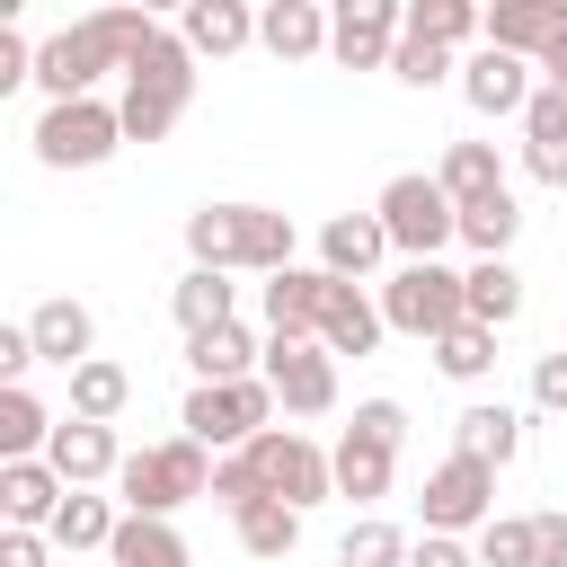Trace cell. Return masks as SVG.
I'll use <instances>...</instances> for the list:
<instances>
[{
	"mask_svg": "<svg viewBox=\"0 0 567 567\" xmlns=\"http://www.w3.org/2000/svg\"><path fill=\"white\" fill-rule=\"evenodd\" d=\"M532 89H540V62H523V53L478 44V53L461 62V106H470V115H523Z\"/></svg>",
	"mask_w": 567,
	"mask_h": 567,
	"instance_id": "obj_12",
	"label": "cell"
},
{
	"mask_svg": "<svg viewBox=\"0 0 567 567\" xmlns=\"http://www.w3.org/2000/svg\"><path fill=\"white\" fill-rule=\"evenodd\" d=\"M62 470L53 461H0V514H9V532H53V514H62Z\"/></svg>",
	"mask_w": 567,
	"mask_h": 567,
	"instance_id": "obj_15",
	"label": "cell"
},
{
	"mask_svg": "<svg viewBox=\"0 0 567 567\" xmlns=\"http://www.w3.org/2000/svg\"><path fill=\"white\" fill-rule=\"evenodd\" d=\"M434 186H443L452 204H487V195H505V159H496V142H452L443 168H434Z\"/></svg>",
	"mask_w": 567,
	"mask_h": 567,
	"instance_id": "obj_27",
	"label": "cell"
},
{
	"mask_svg": "<svg viewBox=\"0 0 567 567\" xmlns=\"http://www.w3.org/2000/svg\"><path fill=\"white\" fill-rule=\"evenodd\" d=\"M266 416H275V390H266V372L257 381H195L186 390V408H177V425L221 461V452H248L257 434H266Z\"/></svg>",
	"mask_w": 567,
	"mask_h": 567,
	"instance_id": "obj_5",
	"label": "cell"
},
{
	"mask_svg": "<svg viewBox=\"0 0 567 567\" xmlns=\"http://www.w3.org/2000/svg\"><path fill=\"white\" fill-rule=\"evenodd\" d=\"M44 532H0V567H44Z\"/></svg>",
	"mask_w": 567,
	"mask_h": 567,
	"instance_id": "obj_46",
	"label": "cell"
},
{
	"mask_svg": "<svg viewBox=\"0 0 567 567\" xmlns=\"http://www.w3.org/2000/svg\"><path fill=\"white\" fill-rule=\"evenodd\" d=\"M381 337H390L381 301H372L363 284H328V310H319V346H328V354H372Z\"/></svg>",
	"mask_w": 567,
	"mask_h": 567,
	"instance_id": "obj_19",
	"label": "cell"
},
{
	"mask_svg": "<svg viewBox=\"0 0 567 567\" xmlns=\"http://www.w3.org/2000/svg\"><path fill=\"white\" fill-rule=\"evenodd\" d=\"M558 35H567V0H496V9H487V44H496V53L540 62Z\"/></svg>",
	"mask_w": 567,
	"mask_h": 567,
	"instance_id": "obj_18",
	"label": "cell"
},
{
	"mask_svg": "<svg viewBox=\"0 0 567 567\" xmlns=\"http://www.w3.org/2000/svg\"><path fill=\"white\" fill-rule=\"evenodd\" d=\"M532 558L540 567H567V514H532Z\"/></svg>",
	"mask_w": 567,
	"mask_h": 567,
	"instance_id": "obj_45",
	"label": "cell"
},
{
	"mask_svg": "<svg viewBox=\"0 0 567 567\" xmlns=\"http://www.w3.org/2000/svg\"><path fill=\"white\" fill-rule=\"evenodd\" d=\"M168 310H177V328H186V337H213V328H230V319H239V284H230V275H213V266H186V275H177V292H168Z\"/></svg>",
	"mask_w": 567,
	"mask_h": 567,
	"instance_id": "obj_22",
	"label": "cell"
},
{
	"mask_svg": "<svg viewBox=\"0 0 567 567\" xmlns=\"http://www.w3.org/2000/svg\"><path fill=\"white\" fill-rule=\"evenodd\" d=\"M186 106H195V53H186L177 27H159V35L142 44V62L124 71V97H115L124 142H168Z\"/></svg>",
	"mask_w": 567,
	"mask_h": 567,
	"instance_id": "obj_2",
	"label": "cell"
},
{
	"mask_svg": "<svg viewBox=\"0 0 567 567\" xmlns=\"http://www.w3.org/2000/svg\"><path fill=\"white\" fill-rule=\"evenodd\" d=\"M532 408L567 416V346H558V354H532Z\"/></svg>",
	"mask_w": 567,
	"mask_h": 567,
	"instance_id": "obj_42",
	"label": "cell"
},
{
	"mask_svg": "<svg viewBox=\"0 0 567 567\" xmlns=\"http://www.w3.org/2000/svg\"><path fill=\"white\" fill-rule=\"evenodd\" d=\"M186 257L213 275H284L292 266V213L275 204H195L186 213Z\"/></svg>",
	"mask_w": 567,
	"mask_h": 567,
	"instance_id": "obj_1",
	"label": "cell"
},
{
	"mask_svg": "<svg viewBox=\"0 0 567 567\" xmlns=\"http://www.w3.org/2000/svg\"><path fill=\"white\" fill-rule=\"evenodd\" d=\"M381 257H390V230H381V213H337V221H319V266H328L337 284H363Z\"/></svg>",
	"mask_w": 567,
	"mask_h": 567,
	"instance_id": "obj_16",
	"label": "cell"
},
{
	"mask_svg": "<svg viewBox=\"0 0 567 567\" xmlns=\"http://www.w3.org/2000/svg\"><path fill=\"white\" fill-rule=\"evenodd\" d=\"M53 425H62V416H44L35 390H0V461H44Z\"/></svg>",
	"mask_w": 567,
	"mask_h": 567,
	"instance_id": "obj_31",
	"label": "cell"
},
{
	"mask_svg": "<svg viewBox=\"0 0 567 567\" xmlns=\"http://www.w3.org/2000/svg\"><path fill=\"white\" fill-rule=\"evenodd\" d=\"M257 44L275 62H310V53H328V9L319 0H266L257 9Z\"/></svg>",
	"mask_w": 567,
	"mask_h": 567,
	"instance_id": "obj_20",
	"label": "cell"
},
{
	"mask_svg": "<svg viewBox=\"0 0 567 567\" xmlns=\"http://www.w3.org/2000/svg\"><path fill=\"white\" fill-rule=\"evenodd\" d=\"M230 532H239V549H248V558H292L301 514H292L284 496H257V505H239V514H230Z\"/></svg>",
	"mask_w": 567,
	"mask_h": 567,
	"instance_id": "obj_33",
	"label": "cell"
},
{
	"mask_svg": "<svg viewBox=\"0 0 567 567\" xmlns=\"http://www.w3.org/2000/svg\"><path fill=\"white\" fill-rule=\"evenodd\" d=\"M416 505H425V532H452V540L470 532V540H478V532L496 523V470L470 461V452H452V461L425 470V496H416Z\"/></svg>",
	"mask_w": 567,
	"mask_h": 567,
	"instance_id": "obj_9",
	"label": "cell"
},
{
	"mask_svg": "<svg viewBox=\"0 0 567 567\" xmlns=\"http://www.w3.org/2000/svg\"><path fill=\"white\" fill-rule=\"evenodd\" d=\"M399 35H408V9L399 0H346V9H328V53L346 71H390Z\"/></svg>",
	"mask_w": 567,
	"mask_h": 567,
	"instance_id": "obj_11",
	"label": "cell"
},
{
	"mask_svg": "<svg viewBox=\"0 0 567 567\" xmlns=\"http://www.w3.org/2000/svg\"><path fill=\"white\" fill-rule=\"evenodd\" d=\"M372 213H381V230H390V248H399L408 266H434V257H443V248L461 239V204H452V195H443V186H434L425 168L390 177Z\"/></svg>",
	"mask_w": 567,
	"mask_h": 567,
	"instance_id": "obj_4",
	"label": "cell"
},
{
	"mask_svg": "<svg viewBox=\"0 0 567 567\" xmlns=\"http://www.w3.org/2000/svg\"><path fill=\"white\" fill-rule=\"evenodd\" d=\"M18 80H35V44L18 27H0V89H18Z\"/></svg>",
	"mask_w": 567,
	"mask_h": 567,
	"instance_id": "obj_44",
	"label": "cell"
},
{
	"mask_svg": "<svg viewBox=\"0 0 567 567\" xmlns=\"http://www.w3.org/2000/svg\"><path fill=\"white\" fill-rule=\"evenodd\" d=\"M257 496H266L257 461H248V452H221V461H213V505H221V514H239V505H257Z\"/></svg>",
	"mask_w": 567,
	"mask_h": 567,
	"instance_id": "obj_40",
	"label": "cell"
},
{
	"mask_svg": "<svg viewBox=\"0 0 567 567\" xmlns=\"http://www.w3.org/2000/svg\"><path fill=\"white\" fill-rule=\"evenodd\" d=\"M115 487H124V514H177V505H195V496H213V452L195 443V434H168V443H142V452H124V470H115Z\"/></svg>",
	"mask_w": 567,
	"mask_h": 567,
	"instance_id": "obj_3",
	"label": "cell"
},
{
	"mask_svg": "<svg viewBox=\"0 0 567 567\" xmlns=\"http://www.w3.org/2000/svg\"><path fill=\"white\" fill-rule=\"evenodd\" d=\"M434 372H443V381H487V372H496V328L461 319L452 337H434Z\"/></svg>",
	"mask_w": 567,
	"mask_h": 567,
	"instance_id": "obj_35",
	"label": "cell"
},
{
	"mask_svg": "<svg viewBox=\"0 0 567 567\" xmlns=\"http://www.w3.org/2000/svg\"><path fill=\"white\" fill-rule=\"evenodd\" d=\"M124 151V115L106 97H71V106H44L35 115V159L44 168H97Z\"/></svg>",
	"mask_w": 567,
	"mask_h": 567,
	"instance_id": "obj_7",
	"label": "cell"
},
{
	"mask_svg": "<svg viewBox=\"0 0 567 567\" xmlns=\"http://www.w3.org/2000/svg\"><path fill=\"white\" fill-rule=\"evenodd\" d=\"M177 35H186V53L204 62H221V53H239V44H257V9H239V0H186V18H177Z\"/></svg>",
	"mask_w": 567,
	"mask_h": 567,
	"instance_id": "obj_21",
	"label": "cell"
},
{
	"mask_svg": "<svg viewBox=\"0 0 567 567\" xmlns=\"http://www.w3.org/2000/svg\"><path fill=\"white\" fill-rule=\"evenodd\" d=\"M115 523H124V514H115L106 496H89V487H71L44 540H53V549H115Z\"/></svg>",
	"mask_w": 567,
	"mask_h": 567,
	"instance_id": "obj_32",
	"label": "cell"
},
{
	"mask_svg": "<svg viewBox=\"0 0 567 567\" xmlns=\"http://www.w3.org/2000/svg\"><path fill=\"white\" fill-rule=\"evenodd\" d=\"M461 62L443 53V44H425V35H399V53H390V80H408V89H434V80H452Z\"/></svg>",
	"mask_w": 567,
	"mask_h": 567,
	"instance_id": "obj_39",
	"label": "cell"
},
{
	"mask_svg": "<svg viewBox=\"0 0 567 567\" xmlns=\"http://www.w3.org/2000/svg\"><path fill=\"white\" fill-rule=\"evenodd\" d=\"M461 292H470V319H478V328H514V319H523V275H514L505 257H478V266L461 275Z\"/></svg>",
	"mask_w": 567,
	"mask_h": 567,
	"instance_id": "obj_29",
	"label": "cell"
},
{
	"mask_svg": "<svg viewBox=\"0 0 567 567\" xmlns=\"http://www.w3.org/2000/svg\"><path fill=\"white\" fill-rule=\"evenodd\" d=\"M408 567H478V549H470V540H452V532H425V540L408 549Z\"/></svg>",
	"mask_w": 567,
	"mask_h": 567,
	"instance_id": "obj_43",
	"label": "cell"
},
{
	"mask_svg": "<svg viewBox=\"0 0 567 567\" xmlns=\"http://www.w3.org/2000/svg\"><path fill=\"white\" fill-rule=\"evenodd\" d=\"M328 266H284V275H266V337H319V310H328Z\"/></svg>",
	"mask_w": 567,
	"mask_h": 567,
	"instance_id": "obj_13",
	"label": "cell"
},
{
	"mask_svg": "<svg viewBox=\"0 0 567 567\" xmlns=\"http://www.w3.org/2000/svg\"><path fill=\"white\" fill-rule=\"evenodd\" d=\"M408 532L399 523H381V514H363V523H346V540H337V567H408Z\"/></svg>",
	"mask_w": 567,
	"mask_h": 567,
	"instance_id": "obj_36",
	"label": "cell"
},
{
	"mask_svg": "<svg viewBox=\"0 0 567 567\" xmlns=\"http://www.w3.org/2000/svg\"><path fill=\"white\" fill-rule=\"evenodd\" d=\"M186 363H195V381H257V372H266V346L230 319V328H213V337H186Z\"/></svg>",
	"mask_w": 567,
	"mask_h": 567,
	"instance_id": "obj_25",
	"label": "cell"
},
{
	"mask_svg": "<svg viewBox=\"0 0 567 567\" xmlns=\"http://www.w3.org/2000/svg\"><path fill=\"white\" fill-rule=\"evenodd\" d=\"M523 151H567V89H532V106H523Z\"/></svg>",
	"mask_w": 567,
	"mask_h": 567,
	"instance_id": "obj_38",
	"label": "cell"
},
{
	"mask_svg": "<svg viewBox=\"0 0 567 567\" xmlns=\"http://www.w3.org/2000/svg\"><path fill=\"white\" fill-rule=\"evenodd\" d=\"M124 399H133V372H124V363L89 354V363L71 372V416H89V425H115V416H124Z\"/></svg>",
	"mask_w": 567,
	"mask_h": 567,
	"instance_id": "obj_30",
	"label": "cell"
},
{
	"mask_svg": "<svg viewBox=\"0 0 567 567\" xmlns=\"http://www.w3.org/2000/svg\"><path fill=\"white\" fill-rule=\"evenodd\" d=\"M328 461H337V496H346V505H381V496H390V470H399V452H390V443H372V434H354V425H346Z\"/></svg>",
	"mask_w": 567,
	"mask_h": 567,
	"instance_id": "obj_24",
	"label": "cell"
},
{
	"mask_svg": "<svg viewBox=\"0 0 567 567\" xmlns=\"http://www.w3.org/2000/svg\"><path fill=\"white\" fill-rule=\"evenodd\" d=\"M354 434H372V443L399 452V443H408V408H399V399H363V408H354Z\"/></svg>",
	"mask_w": 567,
	"mask_h": 567,
	"instance_id": "obj_41",
	"label": "cell"
},
{
	"mask_svg": "<svg viewBox=\"0 0 567 567\" xmlns=\"http://www.w3.org/2000/svg\"><path fill=\"white\" fill-rule=\"evenodd\" d=\"M266 390L284 416H328L337 408V354L319 337H266Z\"/></svg>",
	"mask_w": 567,
	"mask_h": 567,
	"instance_id": "obj_10",
	"label": "cell"
},
{
	"mask_svg": "<svg viewBox=\"0 0 567 567\" xmlns=\"http://www.w3.org/2000/svg\"><path fill=\"white\" fill-rule=\"evenodd\" d=\"M470 549H478V567H540L532 558V514H496Z\"/></svg>",
	"mask_w": 567,
	"mask_h": 567,
	"instance_id": "obj_37",
	"label": "cell"
},
{
	"mask_svg": "<svg viewBox=\"0 0 567 567\" xmlns=\"http://www.w3.org/2000/svg\"><path fill=\"white\" fill-rule=\"evenodd\" d=\"M381 319H390V337H452L461 319H470V292H461V275L434 257V266H399L390 284H381Z\"/></svg>",
	"mask_w": 567,
	"mask_h": 567,
	"instance_id": "obj_6",
	"label": "cell"
},
{
	"mask_svg": "<svg viewBox=\"0 0 567 567\" xmlns=\"http://www.w3.org/2000/svg\"><path fill=\"white\" fill-rule=\"evenodd\" d=\"M408 35H425V44H443V53H452V44L478 53V44H487V9H478V0H408Z\"/></svg>",
	"mask_w": 567,
	"mask_h": 567,
	"instance_id": "obj_28",
	"label": "cell"
},
{
	"mask_svg": "<svg viewBox=\"0 0 567 567\" xmlns=\"http://www.w3.org/2000/svg\"><path fill=\"white\" fill-rule=\"evenodd\" d=\"M44 461L62 470V487H97V478H115V470H124L115 425H89V416H62V425H53V443H44Z\"/></svg>",
	"mask_w": 567,
	"mask_h": 567,
	"instance_id": "obj_14",
	"label": "cell"
},
{
	"mask_svg": "<svg viewBox=\"0 0 567 567\" xmlns=\"http://www.w3.org/2000/svg\"><path fill=\"white\" fill-rule=\"evenodd\" d=\"M106 567H195V558H186V532H177V523H159V514H124Z\"/></svg>",
	"mask_w": 567,
	"mask_h": 567,
	"instance_id": "obj_26",
	"label": "cell"
},
{
	"mask_svg": "<svg viewBox=\"0 0 567 567\" xmlns=\"http://www.w3.org/2000/svg\"><path fill=\"white\" fill-rule=\"evenodd\" d=\"M452 452H470V461L505 470V461L523 452V408H505V399H478V408H461V425H452Z\"/></svg>",
	"mask_w": 567,
	"mask_h": 567,
	"instance_id": "obj_23",
	"label": "cell"
},
{
	"mask_svg": "<svg viewBox=\"0 0 567 567\" xmlns=\"http://www.w3.org/2000/svg\"><path fill=\"white\" fill-rule=\"evenodd\" d=\"M514 230H523L514 186H505V195H487V204H461V248H470V257H505V248H514Z\"/></svg>",
	"mask_w": 567,
	"mask_h": 567,
	"instance_id": "obj_34",
	"label": "cell"
},
{
	"mask_svg": "<svg viewBox=\"0 0 567 567\" xmlns=\"http://www.w3.org/2000/svg\"><path fill=\"white\" fill-rule=\"evenodd\" d=\"M248 461H257L266 496H284L292 514H310L319 496H337V461H328L310 434H292V425H266V434L248 443Z\"/></svg>",
	"mask_w": 567,
	"mask_h": 567,
	"instance_id": "obj_8",
	"label": "cell"
},
{
	"mask_svg": "<svg viewBox=\"0 0 567 567\" xmlns=\"http://www.w3.org/2000/svg\"><path fill=\"white\" fill-rule=\"evenodd\" d=\"M27 337H35V354H44V363L80 372V363H89V346H97V319H89V301L53 292V301H35V310H27Z\"/></svg>",
	"mask_w": 567,
	"mask_h": 567,
	"instance_id": "obj_17",
	"label": "cell"
}]
</instances>
